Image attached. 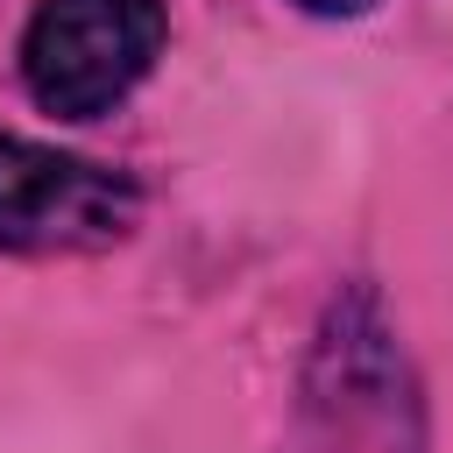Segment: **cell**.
<instances>
[{
	"label": "cell",
	"instance_id": "2",
	"mask_svg": "<svg viewBox=\"0 0 453 453\" xmlns=\"http://www.w3.org/2000/svg\"><path fill=\"white\" fill-rule=\"evenodd\" d=\"M163 35V0H35L21 28V85L57 120H99L149 78Z\"/></svg>",
	"mask_w": 453,
	"mask_h": 453
},
{
	"label": "cell",
	"instance_id": "1",
	"mask_svg": "<svg viewBox=\"0 0 453 453\" xmlns=\"http://www.w3.org/2000/svg\"><path fill=\"white\" fill-rule=\"evenodd\" d=\"M418 389L368 290H347L304 368V453H418Z\"/></svg>",
	"mask_w": 453,
	"mask_h": 453
},
{
	"label": "cell",
	"instance_id": "4",
	"mask_svg": "<svg viewBox=\"0 0 453 453\" xmlns=\"http://www.w3.org/2000/svg\"><path fill=\"white\" fill-rule=\"evenodd\" d=\"M290 7H304V14H319V21H354V14H368L375 0H290Z\"/></svg>",
	"mask_w": 453,
	"mask_h": 453
},
{
	"label": "cell",
	"instance_id": "3",
	"mask_svg": "<svg viewBox=\"0 0 453 453\" xmlns=\"http://www.w3.org/2000/svg\"><path fill=\"white\" fill-rule=\"evenodd\" d=\"M142 191L71 149L0 134V248L7 255H92L127 241Z\"/></svg>",
	"mask_w": 453,
	"mask_h": 453
}]
</instances>
